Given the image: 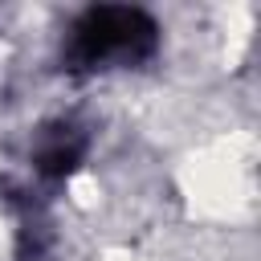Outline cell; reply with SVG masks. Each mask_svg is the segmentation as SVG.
I'll use <instances>...</instances> for the list:
<instances>
[{
    "label": "cell",
    "instance_id": "1",
    "mask_svg": "<svg viewBox=\"0 0 261 261\" xmlns=\"http://www.w3.org/2000/svg\"><path fill=\"white\" fill-rule=\"evenodd\" d=\"M151 49H155V24L147 12L102 4V8H90L73 24L69 61L73 65H102L110 57H143Z\"/></svg>",
    "mask_w": 261,
    "mask_h": 261
},
{
    "label": "cell",
    "instance_id": "2",
    "mask_svg": "<svg viewBox=\"0 0 261 261\" xmlns=\"http://www.w3.org/2000/svg\"><path fill=\"white\" fill-rule=\"evenodd\" d=\"M77 151H82V143H77L73 135L57 130V135L49 139V147L41 151V167H45V171H69L73 159H77Z\"/></svg>",
    "mask_w": 261,
    "mask_h": 261
}]
</instances>
